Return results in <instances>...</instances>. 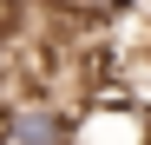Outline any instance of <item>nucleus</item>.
I'll list each match as a JSON object with an SVG mask.
<instances>
[{"mask_svg":"<svg viewBox=\"0 0 151 145\" xmlns=\"http://www.w3.org/2000/svg\"><path fill=\"white\" fill-rule=\"evenodd\" d=\"M0 138L7 145H72V119L53 112L46 99H27V106H13L0 119Z\"/></svg>","mask_w":151,"mask_h":145,"instance_id":"nucleus-1","label":"nucleus"}]
</instances>
